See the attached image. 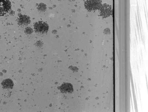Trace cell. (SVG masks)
Masks as SVG:
<instances>
[{
    "label": "cell",
    "mask_w": 148,
    "mask_h": 112,
    "mask_svg": "<svg viewBox=\"0 0 148 112\" xmlns=\"http://www.w3.org/2000/svg\"><path fill=\"white\" fill-rule=\"evenodd\" d=\"M101 0H87L85 3V8L90 11L99 9L102 6Z\"/></svg>",
    "instance_id": "6da1fadb"
},
{
    "label": "cell",
    "mask_w": 148,
    "mask_h": 112,
    "mask_svg": "<svg viewBox=\"0 0 148 112\" xmlns=\"http://www.w3.org/2000/svg\"><path fill=\"white\" fill-rule=\"evenodd\" d=\"M11 8V4L9 0H0V16L6 14Z\"/></svg>",
    "instance_id": "7a4b0ae2"
},
{
    "label": "cell",
    "mask_w": 148,
    "mask_h": 112,
    "mask_svg": "<svg viewBox=\"0 0 148 112\" xmlns=\"http://www.w3.org/2000/svg\"><path fill=\"white\" fill-rule=\"evenodd\" d=\"M34 29L38 33L43 34L45 33L48 31L49 26L45 22L40 21L36 22L34 25Z\"/></svg>",
    "instance_id": "3957f363"
},
{
    "label": "cell",
    "mask_w": 148,
    "mask_h": 112,
    "mask_svg": "<svg viewBox=\"0 0 148 112\" xmlns=\"http://www.w3.org/2000/svg\"><path fill=\"white\" fill-rule=\"evenodd\" d=\"M61 92L66 93H71L73 91V89L72 85L69 83H64L59 87Z\"/></svg>",
    "instance_id": "277c9868"
},
{
    "label": "cell",
    "mask_w": 148,
    "mask_h": 112,
    "mask_svg": "<svg viewBox=\"0 0 148 112\" xmlns=\"http://www.w3.org/2000/svg\"><path fill=\"white\" fill-rule=\"evenodd\" d=\"M1 84L2 87L4 88L12 89L14 86L13 81L10 79H7L3 80Z\"/></svg>",
    "instance_id": "5b68a950"
}]
</instances>
